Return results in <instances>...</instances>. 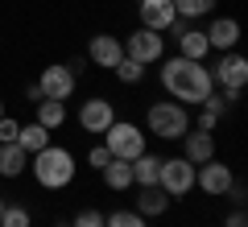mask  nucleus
Here are the masks:
<instances>
[{"instance_id": "nucleus-1", "label": "nucleus", "mask_w": 248, "mask_h": 227, "mask_svg": "<svg viewBox=\"0 0 248 227\" xmlns=\"http://www.w3.org/2000/svg\"><path fill=\"white\" fill-rule=\"evenodd\" d=\"M157 79H161V91H166L174 104L182 107H199L207 95H211V70H207V62H190V58H161L157 62Z\"/></svg>"}, {"instance_id": "nucleus-2", "label": "nucleus", "mask_w": 248, "mask_h": 227, "mask_svg": "<svg viewBox=\"0 0 248 227\" xmlns=\"http://www.w3.org/2000/svg\"><path fill=\"white\" fill-rule=\"evenodd\" d=\"M29 169H33V182L42 186V190H66V186L75 182V174H79V161H75L71 149H62V145L50 140L42 153L29 157Z\"/></svg>"}, {"instance_id": "nucleus-3", "label": "nucleus", "mask_w": 248, "mask_h": 227, "mask_svg": "<svg viewBox=\"0 0 248 227\" xmlns=\"http://www.w3.org/2000/svg\"><path fill=\"white\" fill-rule=\"evenodd\" d=\"M141 128H145V136H157V140H182L190 132V112L182 104H174V99H157V104H149Z\"/></svg>"}, {"instance_id": "nucleus-4", "label": "nucleus", "mask_w": 248, "mask_h": 227, "mask_svg": "<svg viewBox=\"0 0 248 227\" xmlns=\"http://www.w3.org/2000/svg\"><path fill=\"white\" fill-rule=\"evenodd\" d=\"M99 140H104V149L112 153V157H120V161H133V157H141L145 149H149L145 128H141V124H133V120H112Z\"/></svg>"}, {"instance_id": "nucleus-5", "label": "nucleus", "mask_w": 248, "mask_h": 227, "mask_svg": "<svg viewBox=\"0 0 248 227\" xmlns=\"http://www.w3.org/2000/svg\"><path fill=\"white\" fill-rule=\"evenodd\" d=\"M157 186L166 190V198H186V194L195 190V166L186 157H161Z\"/></svg>"}, {"instance_id": "nucleus-6", "label": "nucleus", "mask_w": 248, "mask_h": 227, "mask_svg": "<svg viewBox=\"0 0 248 227\" xmlns=\"http://www.w3.org/2000/svg\"><path fill=\"white\" fill-rule=\"evenodd\" d=\"M211 70V83L219 91H244L248 87V58L240 50H228V54H219L215 58V66H207Z\"/></svg>"}, {"instance_id": "nucleus-7", "label": "nucleus", "mask_w": 248, "mask_h": 227, "mask_svg": "<svg viewBox=\"0 0 248 227\" xmlns=\"http://www.w3.org/2000/svg\"><path fill=\"white\" fill-rule=\"evenodd\" d=\"M124 58H133V62H141V66H153V62H161L166 58V37L161 33H153V29H141L137 25L133 33L124 37Z\"/></svg>"}, {"instance_id": "nucleus-8", "label": "nucleus", "mask_w": 248, "mask_h": 227, "mask_svg": "<svg viewBox=\"0 0 248 227\" xmlns=\"http://www.w3.org/2000/svg\"><path fill=\"white\" fill-rule=\"evenodd\" d=\"M37 87H42V99H66L79 91V75H75L66 62H50V66H42V75H37Z\"/></svg>"}, {"instance_id": "nucleus-9", "label": "nucleus", "mask_w": 248, "mask_h": 227, "mask_svg": "<svg viewBox=\"0 0 248 227\" xmlns=\"http://www.w3.org/2000/svg\"><path fill=\"white\" fill-rule=\"evenodd\" d=\"M112 120H116V107H112V99H104V95L83 99V104H79V112H75V124H79V128L87 132V136H104Z\"/></svg>"}, {"instance_id": "nucleus-10", "label": "nucleus", "mask_w": 248, "mask_h": 227, "mask_svg": "<svg viewBox=\"0 0 248 227\" xmlns=\"http://www.w3.org/2000/svg\"><path fill=\"white\" fill-rule=\"evenodd\" d=\"M232 182H236V174H232V166H223L219 157L195 166V190H203L207 198H223Z\"/></svg>"}, {"instance_id": "nucleus-11", "label": "nucleus", "mask_w": 248, "mask_h": 227, "mask_svg": "<svg viewBox=\"0 0 248 227\" xmlns=\"http://www.w3.org/2000/svg\"><path fill=\"white\" fill-rule=\"evenodd\" d=\"M170 33L178 37V58H190V62H207L211 45H207V33H203L199 25H190V21H174V25H170Z\"/></svg>"}, {"instance_id": "nucleus-12", "label": "nucleus", "mask_w": 248, "mask_h": 227, "mask_svg": "<svg viewBox=\"0 0 248 227\" xmlns=\"http://www.w3.org/2000/svg\"><path fill=\"white\" fill-rule=\"evenodd\" d=\"M137 17H141V29L170 33V25L178 21V13H174V0H137Z\"/></svg>"}, {"instance_id": "nucleus-13", "label": "nucleus", "mask_w": 248, "mask_h": 227, "mask_svg": "<svg viewBox=\"0 0 248 227\" xmlns=\"http://www.w3.org/2000/svg\"><path fill=\"white\" fill-rule=\"evenodd\" d=\"M120 58H124V45H120V37H116V33H95L87 42V62H91V66L112 70Z\"/></svg>"}, {"instance_id": "nucleus-14", "label": "nucleus", "mask_w": 248, "mask_h": 227, "mask_svg": "<svg viewBox=\"0 0 248 227\" xmlns=\"http://www.w3.org/2000/svg\"><path fill=\"white\" fill-rule=\"evenodd\" d=\"M203 33H207L211 54H228V50H236L240 37H244V33H240V21H236V17H215L211 25L203 29Z\"/></svg>"}, {"instance_id": "nucleus-15", "label": "nucleus", "mask_w": 248, "mask_h": 227, "mask_svg": "<svg viewBox=\"0 0 248 227\" xmlns=\"http://www.w3.org/2000/svg\"><path fill=\"white\" fill-rule=\"evenodd\" d=\"M182 157L190 161V166H203V161H211L215 157V132H199V128H190L182 136Z\"/></svg>"}, {"instance_id": "nucleus-16", "label": "nucleus", "mask_w": 248, "mask_h": 227, "mask_svg": "<svg viewBox=\"0 0 248 227\" xmlns=\"http://www.w3.org/2000/svg\"><path fill=\"white\" fill-rule=\"evenodd\" d=\"M137 190H141V194H137V215H145V219H161V215H166V211H170V202H174V198H166V190H161V186H137Z\"/></svg>"}, {"instance_id": "nucleus-17", "label": "nucleus", "mask_w": 248, "mask_h": 227, "mask_svg": "<svg viewBox=\"0 0 248 227\" xmlns=\"http://www.w3.org/2000/svg\"><path fill=\"white\" fill-rule=\"evenodd\" d=\"M99 178H104V186L112 194H124V190H133V166L128 161H120V157H112L104 169H99Z\"/></svg>"}, {"instance_id": "nucleus-18", "label": "nucleus", "mask_w": 248, "mask_h": 227, "mask_svg": "<svg viewBox=\"0 0 248 227\" xmlns=\"http://www.w3.org/2000/svg\"><path fill=\"white\" fill-rule=\"evenodd\" d=\"M29 166V153L17 145V140H9V145H0V178H21Z\"/></svg>"}, {"instance_id": "nucleus-19", "label": "nucleus", "mask_w": 248, "mask_h": 227, "mask_svg": "<svg viewBox=\"0 0 248 227\" xmlns=\"http://www.w3.org/2000/svg\"><path fill=\"white\" fill-rule=\"evenodd\" d=\"M128 166H133V186H157V169H161V157H157V153L145 149L141 157H133Z\"/></svg>"}, {"instance_id": "nucleus-20", "label": "nucleus", "mask_w": 248, "mask_h": 227, "mask_svg": "<svg viewBox=\"0 0 248 227\" xmlns=\"http://www.w3.org/2000/svg\"><path fill=\"white\" fill-rule=\"evenodd\" d=\"M50 136H54L50 128H42L37 120H29V124H21V132H17V145L25 149L29 157H33V153H42V149L50 145Z\"/></svg>"}, {"instance_id": "nucleus-21", "label": "nucleus", "mask_w": 248, "mask_h": 227, "mask_svg": "<svg viewBox=\"0 0 248 227\" xmlns=\"http://www.w3.org/2000/svg\"><path fill=\"white\" fill-rule=\"evenodd\" d=\"M37 116L33 120L42 124V128H50V132H58L62 124H66V104H62V99H37Z\"/></svg>"}, {"instance_id": "nucleus-22", "label": "nucleus", "mask_w": 248, "mask_h": 227, "mask_svg": "<svg viewBox=\"0 0 248 227\" xmlns=\"http://www.w3.org/2000/svg\"><path fill=\"white\" fill-rule=\"evenodd\" d=\"M215 4L219 0H174V13H178V21H203V17H211L215 13Z\"/></svg>"}, {"instance_id": "nucleus-23", "label": "nucleus", "mask_w": 248, "mask_h": 227, "mask_svg": "<svg viewBox=\"0 0 248 227\" xmlns=\"http://www.w3.org/2000/svg\"><path fill=\"white\" fill-rule=\"evenodd\" d=\"M145 70H149V66H141V62H133V58H120L112 66V75L124 83V87H141V83H145Z\"/></svg>"}, {"instance_id": "nucleus-24", "label": "nucleus", "mask_w": 248, "mask_h": 227, "mask_svg": "<svg viewBox=\"0 0 248 227\" xmlns=\"http://www.w3.org/2000/svg\"><path fill=\"white\" fill-rule=\"evenodd\" d=\"M0 227H33V211L25 202H4L0 211Z\"/></svg>"}, {"instance_id": "nucleus-25", "label": "nucleus", "mask_w": 248, "mask_h": 227, "mask_svg": "<svg viewBox=\"0 0 248 227\" xmlns=\"http://www.w3.org/2000/svg\"><path fill=\"white\" fill-rule=\"evenodd\" d=\"M104 227H149V219L120 207V211H112V215H104Z\"/></svg>"}, {"instance_id": "nucleus-26", "label": "nucleus", "mask_w": 248, "mask_h": 227, "mask_svg": "<svg viewBox=\"0 0 248 227\" xmlns=\"http://www.w3.org/2000/svg\"><path fill=\"white\" fill-rule=\"evenodd\" d=\"M71 227H104V211H95V207H83L79 215L71 219Z\"/></svg>"}, {"instance_id": "nucleus-27", "label": "nucleus", "mask_w": 248, "mask_h": 227, "mask_svg": "<svg viewBox=\"0 0 248 227\" xmlns=\"http://www.w3.org/2000/svg\"><path fill=\"white\" fill-rule=\"evenodd\" d=\"M108 161H112V153H108V149H104V140L87 149V166H91V169H104Z\"/></svg>"}, {"instance_id": "nucleus-28", "label": "nucleus", "mask_w": 248, "mask_h": 227, "mask_svg": "<svg viewBox=\"0 0 248 227\" xmlns=\"http://www.w3.org/2000/svg\"><path fill=\"white\" fill-rule=\"evenodd\" d=\"M17 132H21V124L13 120V116H0V145H9V140H17Z\"/></svg>"}, {"instance_id": "nucleus-29", "label": "nucleus", "mask_w": 248, "mask_h": 227, "mask_svg": "<svg viewBox=\"0 0 248 227\" xmlns=\"http://www.w3.org/2000/svg\"><path fill=\"white\" fill-rule=\"evenodd\" d=\"M190 128H199V132H215V128H219V116H211V112H203V107H199V116H195V124H190Z\"/></svg>"}, {"instance_id": "nucleus-30", "label": "nucleus", "mask_w": 248, "mask_h": 227, "mask_svg": "<svg viewBox=\"0 0 248 227\" xmlns=\"http://www.w3.org/2000/svg\"><path fill=\"white\" fill-rule=\"evenodd\" d=\"M244 194H248V190H244V182H232V186H228V194H223V198H228L232 207H244Z\"/></svg>"}, {"instance_id": "nucleus-31", "label": "nucleus", "mask_w": 248, "mask_h": 227, "mask_svg": "<svg viewBox=\"0 0 248 227\" xmlns=\"http://www.w3.org/2000/svg\"><path fill=\"white\" fill-rule=\"evenodd\" d=\"M223 227H248V215H244V207H232V215L223 219Z\"/></svg>"}, {"instance_id": "nucleus-32", "label": "nucleus", "mask_w": 248, "mask_h": 227, "mask_svg": "<svg viewBox=\"0 0 248 227\" xmlns=\"http://www.w3.org/2000/svg\"><path fill=\"white\" fill-rule=\"evenodd\" d=\"M25 99H29V104H37V99H42V87H37V83H29V87H25Z\"/></svg>"}, {"instance_id": "nucleus-33", "label": "nucleus", "mask_w": 248, "mask_h": 227, "mask_svg": "<svg viewBox=\"0 0 248 227\" xmlns=\"http://www.w3.org/2000/svg\"><path fill=\"white\" fill-rule=\"evenodd\" d=\"M66 66H71L75 75H83V70H87V58H71V62H66Z\"/></svg>"}, {"instance_id": "nucleus-34", "label": "nucleus", "mask_w": 248, "mask_h": 227, "mask_svg": "<svg viewBox=\"0 0 248 227\" xmlns=\"http://www.w3.org/2000/svg\"><path fill=\"white\" fill-rule=\"evenodd\" d=\"M4 202H9V198H4V194H0V211H4Z\"/></svg>"}, {"instance_id": "nucleus-35", "label": "nucleus", "mask_w": 248, "mask_h": 227, "mask_svg": "<svg viewBox=\"0 0 248 227\" xmlns=\"http://www.w3.org/2000/svg\"><path fill=\"white\" fill-rule=\"evenodd\" d=\"M0 116H4V99H0Z\"/></svg>"}]
</instances>
